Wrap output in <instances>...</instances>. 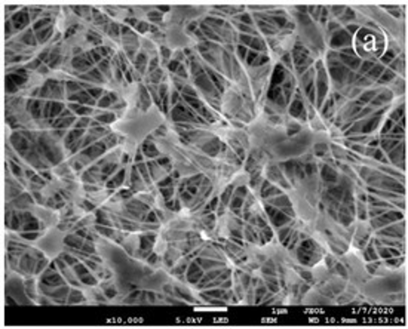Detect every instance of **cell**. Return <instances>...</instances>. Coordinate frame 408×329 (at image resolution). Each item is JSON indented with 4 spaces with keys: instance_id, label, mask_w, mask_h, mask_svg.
<instances>
[{
    "instance_id": "obj_6",
    "label": "cell",
    "mask_w": 408,
    "mask_h": 329,
    "mask_svg": "<svg viewBox=\"0 0 408 329\" xmlns=\"http://www.w3.org/2000/svg\"><path fill=\"white\" fill-rule=\"evenodd\" d=\"M267 180L270 182H278L279 186H282L284 188H289V182L285 180V176L282 175L281 169L278 168V164H270L267 166Z\"/></svg>"
},
{
    "instance_id": "obj_8",
    "label": "cell",
    "mask_w": 408,
    "mask_h": 329,
    "mask_svg": "<svg viewBox=\"0 0 408 329\" xmlns=\"http://www.w3.org/2000/svg\"><path fill=\"white\" fill-rule=\"evenodd\" d=\"M395 44V43H393ZM389 46V48H386V50H384V54L380 56V60H378V62H381L384 67L386 66H390L399 55H401V52H399V46Z\"/></svg>"
},
{
    "instance_id": "obj_13",
    "label": "cell",
    "mask_w": 408,
    "mask_h": 329,
    "mask_svg": "<svg viewBox=\"0 0 408 329\" xmlns=\"http://www.w3.org/2000/svg\"><path fill=\"white\" fill-rule=\"evenodd\" d=\"M365 267H367V272L369 274H386L387 270H389L381 260L374 261V262H367Z\"/></svg>"
},
{
    "instance_id": "obj_12",
    "label": "cell",
    "mask_w": 408,
    "mask_h": 329,
    "mask_svg": "<svg viewBox=\"0 0 408 329\" xmlns=\"http://www.w3.org/2000/svg\"><path fill=\"white\" fill-rule=\"evenodd\" d=\"M361 254H362V258H364V261H365V262H374V261H378V260H380V258H378L377 248H375V245H374L372 239L369 240V244H368L367 246L361 250Z\"/></svg>"
},
{
    "instance_id": "obj_20",
    "label": "cell",
    "mask_w": 408,
    "mask_h": 329,
    "mask_svg": "<svg viewBox=\"0 0 408 329\" xmlns=\"http://www.w3.org/2000/svg\"><path fill=\"white\" fill-rule=\"evenodd\" d=\"M375 62H377V60H364L362 64H361V67H359V70H358V73L361 76H367L368 72L375 66Z\"/></svg>"
},
{
    "instance_id": "obj_9",
    "label": "cell",
    "mask_w": 408,
    "mask_h": 329,
    "mask_svg": "<svg viewBox=\"0 0 408 329\" xmlns=\"http://www.w3.org/2000/svg\"><path fill=\"white\" fill-rule=\"evenodd\" d=\"M395 102V101H393ZM387 118L390 119V120H393L395 124H399L402 119H405V104H404V101H401L399 104H393L392 106V108H390V112L387 113Z\"/></svg>"
},
{
    "instance_id": "obj_19",
    "label": "cell",
    "mask_w": 408,
    "mask_h": 329,
    "mask_svg": "<svg viewBox=\"0 0 408 329\" xmlns=\"http://www.w3.org/2000/svg\"><path fill=\"white\" fill-rule=\"evenodd\" d=\"M395 122L393 120H390L389 118H386L384 120H383V124H381V126H380V130H378V136H386L387 134H390V130L393 129V126H395Z\"/></svg>"
},
{
    "instance_id": "obj_5",
    "label": "cell",
    "mask_w": 408,
    "mask_h": 329,
    "mask_svg": "<svg viewBox=\"0 0 408 329\" xmlns=\"http://www.w3.org/2000/svg\"><path fill=\"white\" fill-rule=\"evenodd\" d=\"M387 159H389V164L393 168L404 172V169H405V141H402L395 150L387 153Z\"/></svg>"
},
{
    "instance_id": "obj_16",
    "label": "cell",
    "mask_w": 408,
    "mask_h": 329,
    "mask_svg": "<svg viewBox=\"0 0 408 329\" xmlns=\"http://www.w3.org/2000/svg\"><path fill=\"white\" fill-rule=\"evenodd\" d=\"M389 68H390L393 73H396L399 78H402L404 73H405V60H404V55L401 54V55L389 66Z\"/></svg>"
},
{
    "instance_id": "obj_10",
    "label": "cell",
    "mask_w": 408,
    "mask_h": 329,
    "mask_svg": "<svg viewBox=\"0 0 408 329\" xmlns=\"http://www.w3.org/2000/svg\"><path fill=\"white\" fill-rule=\"evenodd\" d=\"M402 141H405V140H398V138H392V136H380V148L387 154V153H390L392 150H395Z\"/></svg>"
},
{
    "instance_id": "obj_18",
    "label": "cell",
    "mask_w": 408,
    "mask_h": 329,
    "mask_svg": "<svg viewBox=\"0 0 408 329\" xmlns=\"http://www.w3.org/2000/svg\"><path fill=\"white\" fill-rule=\"evenodd\" d=\"M404 255H401V256H393V258H389V260H386V261H383L384 262V266L387 267V268H390V270H395V268H399L402 264H404Z\"/></svg>"
},
{
    "instance_id": "obj_7",
    "label": "cell",
    "mask_w": 408,
    "mask_h": 329,
    "mask_svg": "<svg viewBox=\"0 0 408 329\" xmlns=\"http://www.w3.org/2000/svg\"><path fill=\"white\" fill-rule=\"evenodd\" d=\"M321 175L324 178V181L328 182V184H335L338 182L340 180V172L335 166L329 164H324L321 166Z\"/></svg>"
},
{
    "instance_id": "obj_4",
    "label": "cell",
    "mask_w": 408,
    "mask_h": 329,
    "mask_svg": "<svg viewBox=\"0 0 408 329\" xmlns=\"http://www.w3.org/2000/svg\"><path fill=\"white\" fill-rule=\"evenodd\" d=\"M404 234H405V220L399 221V222H393L378 232H375V238H390V239H398V240H404Z\"/></svg>"
},
{
    "instance_id": "obj_15",
    "label": "cell",
    "mask_w": 408,
    "mask_h": 329,
    "mask_svg": "<svg viewBox=\"0 0 408 329\" xmlns=\"http://www.w3.org/2000/svg\"><path fill=\"white\" fill-rule=\"evenodd\" d=\"M392 92H393V95H395V98L398 96V98H401L402 95H404V90H405V82H404V78H396V80H393V82L390 83L389 86H387Z\"/></svg>"
},
{
    "instance_id": "obj_2",
    "label": "cell",
    "mask_w": 408,
    "mask_h": 329,
    "mask_svg": "<svg viewBox=\"0 0 408 329\" xmlns=\"http://www.w3.org/2000/svg\"><path fill=\"white\" fill-rule=\"evenodd\" d=\"M399 221H404V212L399 210V209H389L383 215L369 220L368 224H369L371 230L375 233V232H378V230H381V228H384V227H387V226H390L393 222H399Z\"/></svg>"
},
{
    "instance_id": "obj_11",
    "label": "cell",
    "mask_w": 408,
    "mask_h": 329,
    "mask_svg": "<svg viewBox=\"0 0 408 329\" xmlns=\"http://www.w3.org/2000/svg\"><path fill=\"white\" fill-rule=\"evenodd\" d=\"M381 90V88L380 86H375V88H371V89H365L361 95H359V98L356 100L361 106H369L371 104V101L378 95V92Z\"/></svg>"
},
{
    "instance_id": "obj_3",
    "label": "cell",
    "mask_w": 408,
    "mask_h": 329,
    "mask_svg": "<svg viewBox=\"0 0 408 329\" xmlns=\"http://www.w3.org/2000/svg\"><path fill=\"white\" fill-rule=\"evenodd\" d=\"M326 46H328V49H332V50L340 52V50L344 49V48L353 46V38L346 32L344 27H341L340 30H337V32L326 40Z\"/></svg>"
},
{
    "instance_id": "obj_21",
    "label": "cell",
    "mask_w": 408,
    "mask_h": 329,
    "mask_svg": "<svg viewBox=\"0 0 408 329\" xmlns=\"http://www.w3.org/2000/svg\"><path fill=\"white\" fill-rule=\"evenodd\" d=\"M384 12L389 14L390 18H393V20L401 18V15H402V9L399 6H389V4H386L384 6Z\"/></svg>"
},
{
    "instance_id": "obj_14",
    "label": "cell",
    "mask_w": 408,
    "mask_h": 329,
    "mask_svg": "<svg viewBox=\"0 0 408 329\" xmlns=\"http://www.w3.org/2000/svg\"><path fill=\"white\" fill-rule=\"evenodd\" d=\"M396 78H398V74H396V73H393L390 68H386V70H384V73L380 76V79L375 82V84H377V86H380V88H387V86L393 82V80H396Z\"/></svg>"
},
{
    "instance_id": "obj_1",
    "label": "cell",
    "mask_w": 408,
    "mask_h": 329,
    "mask_svg": "<svg viewBox=\"0 0 408 329\" xmlns=\"http://www.w3.org/2000/svg\"><path fill=\"white\" fill-rule=\"evenodd\" d=\"M324 249L319 244H316L313 239H304L297 249L298 261L304 266H313L319 262L324 256Z\"/></svg>"
},
{
    "instance_id": "obj_17",
    "label": "cell",
    "mask_w": 408,
    "mask_h": 329,
    "mask_svg": "<svg viewBox=\"0 0 408 329\" xmlns=\"http://www.w3.org/2000/svg\"><path fill=\"white\" fill-rule=\"evenodd\" d=\"M384 70H386V67H384L381 62H378V61H377V62H375V66H374V67H372V68L368 72V74L365 76V78H368L369 80H372V82L375 83L377 80H378V79H380V76L384 73Z\"/></svg>"
}]
</instances>
